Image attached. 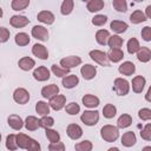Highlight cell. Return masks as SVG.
I'll use <instances>...</instances> for the list:
<instances>
[{"instance_id": "cell-1", "label": "cell", "mask_w": 151, "mask_h": 151, "mask_svg": "<svg viewBox=\"0 0 151 151\" xmlns=\"http://www.w3.org/2000/svg\"><path fill=\"white\" fill-rule=\"evenodd\" d=\"M17 143L20 149H26L29 151H39L40 150V144L24 133H19L17 136Z\"/></svg>"}, {"instance_id": "cell-18", "label": "cell", "mask_w": 151, "mask_h": 151, "mask_svg": "<svg viewBox=\"0 0 151 151\" xmlns=\"http://www.w3.org/2000/svg\"><path fill=\"white\" fill-rule=\"evenodd\" d=\"M145 78L142 77V76H137L132 79V90L136 92V93H140L144 88V85H145Z\"/></svg>"}, {"instance_id": "cell-35", "label": "cell", "mask_w": 151, "mask_h": 151, "mask_svg": "<svg viewBox=\"0 0 151 151\" xmlns=\"http://www.w3.org/2000/svg\"><path fill=\"white\" fill-rule=\"evenodd\" d=\"M73 0H64L63 4H61V7H60V12L63 15H67L70 14L72 11H73Z\"/></svg>"}, {"instance_id": "cell-29", "label": "cell", "mask_w": 151, "mask_h": 151, "mask_svg": "<svg viewBox=\"0 0 151 151\" xmlns=\"http://www.w3.org/2000/svg\"><path fill=\"white\" fill-rule=\"evenodd\" d=\"M104 0H91L88 4H87V9L88 12H98L100 9H103L104 7Z\"/></svg>"}, {"instance_id": "cell-43", "label": "cell", "mask_w": 151, "mask_h": 151, "mask_svg": "<svg viewBox=\"0 0 151 151\" xmlns=\"http://www.w3.org/2000/svg\"><path fill=\"white\" fill-rule=\"evenodd\" d=\"M76 150L78 151H91L92 150V143L90 140H84L78 144H76Z\"/></svg>"}, {"instance_id": "cell-54", "label": "cell", "mask_w": 151, "mask_h": 151, "mask_svg": "<svg viewBox=\"0 0 151 151\" xmlns=\"http://www.w3.org/2000/svg\"><path fill=\"white\" fill-rule=\"evenodd\" d=\"M144 150H151V146H145Z\"/></svg>"}, {"instance_id": "cell-8", "label": "cell", "mask_w": 151, "mask_h": 151, "mask_svg": "<svg viewBox=\"0 0 151 151\" xmlns=\"http://www.w3.org/2000/svg\"><path fill=\"white\" fill-rule=\"evenodd\" d=\"M81 63V59L77 55H70V57H66V58H63L60 60V66L63 67H66V68H72V67H76L78 65H80Z\"/></svg>"}, {"instance_id": "cell-46", "label": "cell", "mask_w": 151, "mask_h": 151, "mask_svg": "<svg viewBox=\"0 0 151 151\" xmlns=\"http://www.w3.org/2000/svg\"><path fill=\"white\" fill-rule=\"evenodd\" d=\"M106 21H107V17L106 15H103V14H98V15H96L92 19V24L94 26H103Z\"/></svg>"}, {"instance_id": "cell-11", "label": "cell", "mask_w": 151, "mask_h": 151, "mask_svg": "<svg viewBox=\"0 0 151 151\" xmlns=\"http://www.w3.org/2000/svg\"><path fill=\"white\" fill-rule=\"evenodd\" d=\"M33 77H34V79H37L38 81L48 80V79H50V71H48L45 66H39L38 68L34 70Z\"/></svg>"}, {"instance_id": "cell-9", "label": "cell", "mask_w": 151, "mask_h": 151, "mask_svg": "<svg viewBox=\"0 0 151 151\" xmlns=\"http://www.w3.org/2000/svg\"><path fill=\"white\" fill-rule=\"evenodd\" d=\"M80 73H81V76H83L84 79L91 80V79H93L94 76L97 74V68H96V66H93V65L86 64V65H84V66L80 68Z\"/></svg>"}, {"instance_id": "cell-22", "label": "cell", "mask_w": 151, "mask_h": 151, "mask_svg": "<svg viewBox=\"0 0 151 151\" xmlns=\"http://www.w3.org/2000/svg\"><path fill=\"white\" fill-rule=\"evenodd\" d=\"M18 65H19V67H20L21 70H24V71H29V70H32V68L34 67L35 61H34L32 58H29V57H24V58H21V59L19 60Z\"/></svg>"}, {"instance_id": "cell-34", "label": "cell", "mask_w": 151, "mask_h": 151, "mask_svg": "<svg viewBox=\"0 0 151 151\" xmlns=\"http://www.w3.org/2000/svg\"><path fill=\"white\" fill-rule=\"evenodd\" d=\"M116 113H117V109H116V106L112 105V104H106V105L104 106V109H103V114H104V117L107 118V119L113 118V117L116 116Z\"/></svg>"}, {"instance_id": "cell-39", "label": "cell", "mask_w": 151, "mask_h": 151, "mask_svg": "<svg viewBox=\"0 0 151 151\" xmlns=\"http://www.w3.org/2000/svg\"><path fill=\"white\" fill-rule=\"evenodd\" d=\"M6 147L8 150H17L18 143H17V136L15 134H8L6 138Z\"/></svg>"}, {"instance_id": "cell-13", "label": "cell", "mask_w": 151, "mask_h": 151, "mask_svg": "<svg viewBox=\"0 0 151 151\" xmlns=\"http://www.w3.org/2000/svg\"><path fill=\"white\" fill-rule=\"evenodd\" d=\"M28 22H29V20H28L26 17H24V15H13V17L11 18V20H9V24H11L13 27H15V28L24 27V26H26Z\"/></svg>"}, {"instance_id": "cell-19", "label": "cell", "mask_w": 151, "mask_h": 151, "mask_svg": "<svg viewBox=\"0 0 151 151\" xmlns=\"http://www.w3.org/2000/svg\"><path fill=\"white\" fill-rule=\"evenodd\" d=\"M122 144L124 146H126V147H130V146L134 145L136 144V134H134V132H132V131L125 132L123 134V137H122Z\"/></svg>"}, {"instance_id": "cell-45", "label": "cell", "mask_w": 151, "mask_h": 151, "mask_svg": "<svg viewBox=\"0 0 151 151\" xmlns=\"http://www.w3.org/2000/svg\"><path fill=\"white\" fill-rule=\"evenodd\" d=\"M79 111H80V106L77 103H70V104L66 105V112L68 114H71V116L77 114Z\"/></svg>"}, {"instance_id": "cell-32", "label": "cell", "mask_w": 151, "mask_h": 151, "mask_svg": "<svg viewBox=\"0 0 151 151\" xmlns=\"http://www.w3.org/2000/svg\"><path fill=\"white\" fill-rule=\"evenodd\" d=\"M35 111H37V113H39L41 116H46L50 113V104L40 100L35 105Z\"/></svg>"}, {"instance_id": "cell-14", "label": "cell", "mask_w": 151, "mask_h": 151, "mask_svg": "<svg viewBox=\"0 0 151 151\" xmlns=\"http://www.w3.org/2000/svg\"><path fill=\"white\" fill-rule=\"evenodd\" d=\"M37 19L39 21L46 24V25H51V24L54 22V19L55 18H54V15H53L52 12H50V11H41L40 13H38Z\"/></svg>"}, {"instance_id": "cell-36", "label": "cell", "mask_w": 151, "mask_h": 151, "mask_svg": "<svg viewBox=\"0 0 151 151\" xmlns=\"http://www.w3.org/2000/svg\"><path fill=\"white\" fill-rule=\"evenodd\" d=\"M29 5V0H13L11 6L14 11H22Z\"/></svg>"}, {"instance_id": "cell-4", "label": "cell", "mask_w": 151, "mask_h": 151, "mask_svg": "<svg viewBox=\"0 0 151 151\" xmlns=\"http://www.w3.org/2000/svg\"><path fill=\"white\" fill-rule=\"evenodd\" d=\"M129 90H130V85H129V81L127 80H125L123 78H117L114 80L113 91L118 96H126L129 93Z\"/></svg>"}, {"instance_id": "cell-49", "label": "cell", "mask_w": 151, "mask_h": 151, "mask_svg": "<svg viewBox=\"0 0 151 151\" xmlns=\"http://www.w3.org/2000/svg\"><path fill=\"white\" fill-rule=\"evenodd\" d=\"M48 149L51 151H64L65 150V145L60 142H54V143H51Z\"/></svg>"}, {"instance_id": "cell-20", "label": "cell", "mask_w": 151, "mask_h": 151, "mask_svg": "<svg viewBox=\"0 0 151 151\" xmlns=\"http://www.w3.org/2000/svg\"><path fill=\"white\" fill-rule=\"evenodd\" d=\"M107 57L110 59V61L112 63H118L123 59L124 53L120 48H110V51L107 52Z\"/></svg>"}, {"instance_id": "cell-15", "label": "cell", "mask_w": 151, "mask_h": 151, "mask_svg": "<svg viewBox=\"0 0 151 151\" xmlns=\"http://www.w3.org/2000/svg\"><path fill=\"white\" fill-rule=\"evenodd\" d=\"M58 93H59V87L55 84L47 85V86L42 87V90H41V96L44 98H52L53 96H55Z\"/></svg>"}, {"instance_id": "cell-52", "label": "cell", "mask_w": 151, "mask_h": 151, "mask_svg": "<svg viewBox=\"0 0 151 151\" xmlns=\"http://www.w3.org/2000/svg\"><path fill=\"white\" fill-rule=\"evenodd\" d=\"M145 99H146L147 101H151V86L149 87V90H147V92H146V94H145Z\"/></svg>"}, {"instance_id": "cell-3", "label": "cell", "mask_w": 151, "mask_h": 151, "mask_svg": "<svg viewBox=\"0 0 151 151\" xmlns=\"http://www.w3.org/2000/svg\"><path fill=\"white\" fill-rule=\"evenodd\" d=\"M90 57L92 60L98 63L101 66H110V59L107 57V53L99 51V50H93L90 52Z\"/></svg>"}, {"instance_id": "cell-53", "label": "cell", "mask_w": 151, "mask_h": 151, "mask_svg": "<svg viewBox=\"0 0 151 151\" xmlns=\"http://www.w3.org/2000/svg\"><path fill=\"white\" fill-rule=\"evenodd\" d=\"M145 14H146V17H149V18L151 19V5H149V6L146 7V9H145Z\"/></svg>"}, {"instance_id": "cell-51", "label": "cell", "mask_w": 151, "mask_h": 151, "mask_svg": "<svg viewBox=\"0 0 151 151\" xmlns=\"http://www.w3.org/2000/svg\"><path fill=\"white\" fill-rule=\"evenodd\" d=\"M8 38H9V31L6 27H1L0 28V41L5 42L8 40Z\"/></svg>"}, {"instance_id": "cell-2", "label": "cell", "mask_w": 151, "mask_h": 151, "mask_svg": "<svg viewBox=\"0 0 151 151\" xmlns=\"http://www.w3.org/2000/svg\"><path fill=\"white\" fill-rule=\"evenodd\" d=\"M100 134H101V138H103L104 140L111 143V142H114V140L118 138L119 131H118V129H117L116 126H113V125H105V126L101 127Z\"/></svg>"}, {"instance_id": "cell-7", "label": "cell", "mask_w": 151, "mask_h": 151, "mask_svg": "<svg viewBox=\"0 0 151 151\" xmlns=\"http://www.w3.org/2000/svg\"><path fill=\"white\" fill-rule=\"evenodd\" d=\"M65 103H66V97L64 94H55L52 98H50V103L48 104L53 110L59 111L65 106Z\"/></svg>"}, {"instance_id": "cell-6", "label": "cell", "mask_w": 151, "mask_h": 151, "mask_svg": "<svg viewBox=\"0 0 151 151\" xmlns=\"http://www.w3.org/2000/svg\"><path fill=\"white\" fill-rule=\"evenodd\" d=\"M13 99H14L15 103L24 105V104H26V103L29 100V93H28L27 90H25V88H22V87H19V88H17V90L14 91V93H13Z\"/></svg>"}, {"instance_id": "cell-21", "label": "cell", "mask_w": 151, "mask_h": 151, "mask_svg": "<svg viewBox=\"0 0 151 151\" xmlns=\"http://www.w3.org/2000/svg\"><path fill=\"white\" fill-rule=\"evenodd\" d=\"M137 58L142 63H147L151 59V50L149 47H139L137 51Z\"/></svg>"}, {"instance_id": "cell-47", "label": "cell", "mask_w": 151, "mask_h": 151, "mask_svg": "<svg viewBox=\"0 0 151 151\" xmlns=\"http://www.w3.org/2000/svg\"><path fill=\"white\" fill-rule=\"evenodd\" d=\"M140 137L145 140H151V124H146L140 131Z\"/></svg>"}, {"instance_id": "cell-50", "label": "cell", "mask_w": 151, "mask_h": 151, "mask_svg": "<svg viewBox=\"0 0 151 151\" xmlns=\"http://www.w3.org/2000/svg\"><path fill=\"white\" fill-rule=\"evenodd\" d=\"M142 38H143L145 41H151V27L145 26V27L142 29Z\"/></svg>"}, {"instance_id": "cell-23", "label": "cell", "mask_w": 151, "mask_h": 151, "mask_svg": "<svg viewBox=\"0 0 151 151\" xmlns=\"http://www.w3.org/2000/svg\"><path fill=\"white\" fill-rule=\"evenodd\" d=\"M81 100L86 107H97L99 105V98L92 94H85Z\"/></svg>"}, {"instance_id": "cell-27", "label": "cell", "mask_w": 151, "mask_h": 151, "mask_svg": "<svg viewBox=\"0 0 151 151\" xmlns=\"http://www.w3.org/2000/svg\"><path fill=\"white\" fill-rule=\"evenodd\" d=\"M111 29L116 33H123L127 29V24L124 21H119V20H113L110 25Z\"/></svg>"}, {"instance_id": "cell-40", "label": "cell", "mask_w": 151, "mask_h": 151, "mask_svg": "<svg viewBox=\"0 0 151 151\" xmlns=\"http://www.w3.org/2000/svg\"><path fill=\"white\" fill-rule=\"evenodd\" d=\"M52 72L57 77H65L66 74H68L70 68H66V67H63V66H58V65H52Z\"/></svg>"}, {"instance_id": "cell-5", "label": "cell", "mask_w": 151, "mask_h": 151, "mask_svg": "<svg viewBox=\"0 0 151 151\" xmlns=\"http://www.w3.org/2000/svg\"><path fill=\"white\" fill-rule=\"evenodd\" d=\"M80 120L87 126H93L99 120V112L98 111H85L81 114Z\"/></svg>"}, {"instance_id": "cell-38", "label": "cell", "mask_w": 151, "mask_h": 151, "mask_svg": "<svg viewBox=\"0 0 151 151\" xmlns=\"http://www.w3.org/2000/svg\"><path fill=\"white\" fill-rule=\"evenodd\" d=\"M139 42H138V40L136 39V38H131L129 41H127V52L130 53V54H133V53H136L138 50H139Z\"/></svg>"}, {"instance_id": "cell-31", "label": "cell", "mask_w": 151, "mask_h": 151, "mask_svg": "<svg viewBox=\"0 0 151 151\" xmlns=\"http://www.w3.org/2000/svg\"><path fill=\"white\" fill-rule=\"evenodd\" d=\"M14 40H15V44H17V45H19V46H26V45H28V42H29V37H28L27 33L20 32V33H18V34L15 35Z\"/></svg>"}, {"instance_id": "cell-30", "label": "cell", "mask_w": 151, "mask_h": 151, "mask_svg": "<svg viewBox=\"0 0 151 151\" xmlns=\"http://www.w3.org/2000/svg\"><path fill=\"white\" fill-rule=\"evenodd\" d=\"M130 20L132 21V24H140L146 20V15L142 11H134L130 15Z\"/></svg>"}, {"instance_id": "cell-25", "label": "cell", "mask_w": 151, "mask_h": 151, "mask_svg": "<svg viewBox=\"0 0 151 151\" xmlns=\"http://www.w3.org/2000/svg\"><path fill=\"white\" fill-rule=\"evenodd\" d=\"M8 125H9L13 130H20V129L22 127V125H24V122H22V119H21L19 116H17V114H11V116L8 117Z\"/></svg>"}, {"instance_id": "cell-24", "label": "cell", "mask_w": 151, "mask_h": 151, "mask_svg": "<svg viewBox=\"0 0 151 151\" xmlns=\"http://www.w3.org/2000/svg\"><path fill=\"white\" fill-rule=\"evenodd\" d=\"M25 126L29 131H34L40 126V119H38L34 116H28L25 120Z\"/></svg>"}, {"instance_id": "cell-37", "label": "cell", "mask_w": 151, "mask_h": 151, "mask_svg": "<svg viewBox=\"0 0 151 151\" xmlns=\"http://www.w3.org/2000/svg\"><path fill=\"white\" fill-rule=\"evenodd\" d=\"M107 44L111 48H120L122 45H123V39L119 35H112V37L109 38Z\"/></svg>"}, {"instance_id": "cell-17", "label": "cell", "mask_w": 151, "mask_h": 151, "mask_svg": "<svg viewBox=\"0 0 151 151\" xmlns=\"http://www.w3.org/2000/svg\"><path fill=\"white\" fill-rule=\"evenodd\" d=\"M79 83V79L76 74H70V76H65L63 79V86L65 88H73L74 86H77Z\"/></svg>"}, {"instance_id": "cell-55", "label": "cell", "mask_w": 151, "mask_h": 151, "mask_svg": "<svg viewBox=\"0 0 151 151\" xmlns=\"http://www.w3.org/2000/svg\"><path fill=\"white\" fill-rule=\"evenodd\" d=\"M136 2H140V1H144V0H134Z\"/></svg>"}, {"instance_id": "cell-28", "label": "cell", "mask_w": 151, "mask_h": 151, "mask_svg": "<svg viewBox=\"0 0 151 151\" xmlns=\"http://www.w3.org/2000/svg\"><path fill=\"white\" fill-rule=\"evenodd\" d=\"M109 38H110V33L106 29H99L96 33V40L100 45H106L109 41Z\"/></svg>"}, {"instance_id": "cell-26", "label": "cell", "mask_w": 151, "mask_h": 151, "mask_svg": "<svg viewBox=\"0 0 151 151\" xmlns=\"http://www.w3.org/2000/svg\"><path fill=\"white\" fill-rule=\"evenodd\" d=\"M119 72L122 73V74H124V76H131L134 71H136V67H134V65H133V63H131V61H125V63H123L120 66H119Z\"/></svg>"}, {"instance_id": "cell-44", "label": "cell", "mask_w": 151, "mask_h": 151, "mask_svg": "<svg viewBox=\"0 0 151 151\" xmlns=\"http://www.w3.org/2000/svg\"><path fill=\"white\" fill-rule=\"evenodd\" d=\"M54 124V119L50 116H44L41 119H40V126L44 127V129H50L51 126H53Z\"/></svg>"}, {"instance_id": "cell-42", "label": "cell", "mask_w": 151, "mask_h": 151, "mask_svg": "<svg viewBox=\"0 0 151 151\" xmlns=\"http://www.w3.org/2000/svg\"><path fill=\"white\" fill-rule=\"evenodd\" d=\"M46 137L51 143L54 142H59L60 140V134L55 131V130H51V129H46Z\"/></svg>"}, {"instance_id": "cell-12", "label": "cell", "mask_w": 151, "mask_h": 151, "mask_svg": "<svg viewBox=\"0 0 151 151\" xmlns=\"http://www.w3.org/2000/svg\"><path fill=\"white\" fill-rule=\"evenodd\" d=\"M81 134H83V130H81V127L79 125H77V124H70L67 126V136L71 139H74L76 140V139L80 138Z\"/></svg>"}, {"instance_id": "cell-41", "label": "cell", "mask_w": 151, "mask_h": 151, "mask_svg": "<svg viewBox=\"0 0 151 151\" xmlns=\"http://www.w3.org/2000/svg\"><path fill=\"white\" fill-rule=\"evenodd\" d=\"M112 5L116 8V11H118V12L124 13V12L127 11V2H126V0H113Z\"/></svg>"}, {"instance_id": "cell-33", "label": "cell", "mask_w": 151, "mask_h": 151, "mask_svg": "<svg viewBox=\"0 0 151 151\" xmlns=\"http://www.w3.org/2000/svg\"><path fill=\"white\" fill-rule=\"evenodd\" d=\"M132 123V118L130 114H122L119 118H118V122H117V125L118 127L120 129H125L127 126H130Z\"/></svg>"}, {"instance_id": "cell-16", "label": "cell", "mask_w": 151, "mask_h": 151, "mask_svg": "<svg viewBox=\"0 0 151 151\" xmlns=\"http://www.w3.org/2000/svg\"><path fill=\"white\" fill-rule=\"evenodd\" d=\"M32 53L35 57L40 58V59H47L48 58V52H47L46 47L44 45H41V44H35L33 46V48H32Z\"/></svg>"}, {"instance_id": "cell-48", "label": "cell", "mask_w": 151, "mask_h": 151, "mask_svg": "<svg viewBox=\"0 0 151 151\" xmlns=\"http://www.w3.org/2000/svg\"><path fill=\"white\" fill-rule=\"evenodd\" d=\"M138 116L142 120H150L151 119V110L150 109H142L138 112Z\"/></svg>"}, {"instance_id": "cell-10", "label": "cell", "mask_w": 151, "mask_h": 151, "mask_svg": "<svg viewBox=\"0 0 151 151\" xmlns=\"http://www.w3.org/2000/svg\"><path fill=\"white\" fill-rule=\"evenodd\" d=\"M32 35L41 41H46L48 39V32L44 26H34L32 28Z\"/></svg>"}, {"instance_id": "cell-56", "label": "cell", "mask_w": 151, "mask_h": 151, "mask_svg": "<svg viewBox=\"0 0 151 151\" xmlns=\"http://www.w3.org/2000/svg\"><path fill=\"white\" fill-rule=\"evenodd\" d=\"M81 1H91V0H81Z\"/></svg>"}]
</instances>
